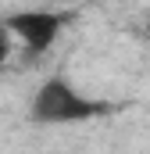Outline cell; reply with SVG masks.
<instances>
[{
    "label": "cell",
    "instance_id": "cell-1",
    "mask_svg": "<svg viewBox=\"0 0 150 154\" xmlns=\"http://www.w3.org/2000/svg\"><path fill=\"white\" fill-rule=\"evenodd\" d=\"M111 108L104 100H93L79 93L64 79H46L32 97V118L39 125H68V122H89L97 115H107Z\"/></svg>",
    "mask_w": 150,
    "mask_h": 154
},
{
    "label": "cell",
    "instance_id": "cell-2",
    "mask_svg": "<svg viewBox=\"0 0 150 154\" xmlns=\"http://www.w3.org/2000/svg\"><path fill=\"white\" fill-rule=\"evenodd\" d=\"M64 22H68V14H61V11H14V14L4 18L7 32L22 39L25 57L46 54V50L54 47V39L61 36Z\"/></svg>",
    "mask_w": 150,
    "mask_h": 154
},
{
    "label": "cell",
    "instance_id": "cell-3",
    "mask_svg": "<svg viewBox=\"0 0 150 154\" xmlns=\"http://www.w3.org/2000/svg\"><path fill=\"white\" fill-rule=\"evenodd\" d=\"M11 57V32H7V25L0 22V65Z\"/></svg>",
    "mask_w": 150,
    "mask_h": 154
}]
</instances>
